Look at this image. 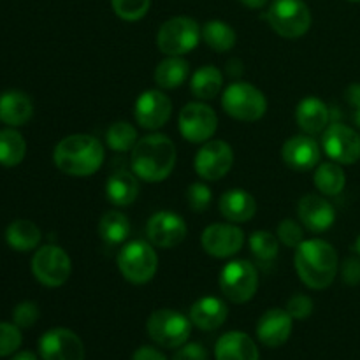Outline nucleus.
<instances>
[{
    "label": "nucleus",
    "mask_w": 360,
    "mask_h": 360,
    "mask_svg": "<svg viewBox=\"0 0 360 360\" xmlns=\"http://www.w3.org/2000/svg\"><path fill=\"white\" fill-rule=\"evenodd\" d=\"M294 266L306 287L323 290L333 285L340 271V259L330 243L323 239H304L295 248Z\"/></svg>",
    "instance_id": "nucleus-1"
},
{
    "label": "nucleus",
    "mask_w": 360,
    "mask_h": 360,
    "mask_svg": "<svg viewBox=\"0 0 360 360\" xmlns=\"http://www.w3.org/2000/svg\"><path fill=\"white\" fill-rule=\"evenodd\" d=\"M176 144L164 134H150L137 141L130 157L132 172L146 183H162L176 165Z\"/></svg>",
    "instance_id": "nucleus-2"
},
{
    "label": "nucleus",
    "mask_w": 360,
    "mask_h": 360,
    "mask_svg": "<svg viewBox=\"0 0 360 360\" xmlns=\"http://www.w3.org/2000/svg\"><path fill=\"white\" fill-rule=\"evenodd\" d=\"M105 158L104 146L90 134H72L60 141L53 151L55 165L69 176H91L102 167Z\"/></svg>",
    "instance_id": "nucleus-3"
},
{
    "label": "nucleus",
    "mask_w": 360,
    "mask_h": 360,
    "mask_svg": "<svg viewBox=\"0 0 360 360\" xmlns=\"http://www.w3.org/2000/svg\"><path fill=\"white\" fill-rule=\"evenodd\" d=\"M116 262L122 276L134 285H144L151 281L158 269V255L153 250V245L143 239L127 243L120 250Z\"/></svg>",
    "instance_id": "nucleus-4"
},
{
    "label": "nucleus",
    "mask_w": 360,
    "mask_h": 360,
    "mask_svg": "<svg viewBox=\"0 0 360 360\" xmlns=\"http://www.w3.org/2000/svg\"><path fill=\"white\" fill-rule=\"evenodd\" d=\"M221 108L231 118L239 122H257L267 111V98L262 91L245 81H236L225 88Z\"/></svg>",
    "instance_id": "nucleus-5"
},
{
    "label": "nucleus",
    "mask_w": 360,
    "mask_h": 360,
    "mask_svg": "<svg viewBox=\"0 0 360 360\" xmlns=\"http://www.w3.org/2000/svg\"><path fill=\"white\" fill-rule=\"evenodd\" d=\"M220 290L236 304H245L255 297L259 290V271L250 260L238 259L225 264L220 271Z\"/></svg>",
    "instance_id": "nucleus-6"
},
{
    "label": "nucleus",
    "mask_w": 360,
    "mask_h": 360,
    "mask_svg": "<svg viewBox=\"0 0 360 360\" xmlns=\"http://www.w3.org/2000/svg\"><path fill=\"white\" fill-rule=\"evenodd\" d=\"M266 20L280 37L299 39L311 27V11L302 0H274Z\"/></svg>",
    "instance_id": "nucleus-7"
},
{
    "label": "nucleus",
    "mask_w": 360,
    "mask_h": 360,
    "mask_svg": "<svg viewBox=\"0 0 360 360\" xmlns=\"http://www.w3.org/2000/svg\"><path fill=\"white\" fill-rule=\"evenodd\" d=\"M202 39L199 23L190 16H174L162 23L157 35L158 49L165 56H183Z\"/></svg>",
    "instance_id": "nucleus-8"
},
{
    "label": "nucleus",
    "mask_w": 360,
    "mask_h": 360,
    "mask_svg": "<svg viewBox=\"0 0 360 360\" xmlns=\"http://www.w3.org/2000/svg\"><path fill=\"white\" fill-rule=\"evenodd\" d=\"M192 320L176 309H157L146 323L148 334L157 345L164 348H179L192 334Z\"/></svg>",
    "instance_id": "nucleus-9"
},
{
    "label": "nucleus",
    "mask_w": 360,
    "mask_h": 360,
    "mask_svg": "<svg viewBox=\"0 0 360 360\" xmlns=\"http://www.w3.org/2000/svg\"><path fill=\"white\" fill-rule=\"evenodd\" d=\"M32 273L46 287H62L72 273V262L65 250L56 245H46L32 259Z\"/></svg>",
    "instance_id": "nucleus-10"
},
{
    "label": "nucleus",
    "mask_w": 360,
    "mask_h": 360,
    "mask_svg": "<svg viewBox=\"0 0 360 360\" xmlns=\"http://www.w3.org/2000/svg\"><path fill=\"white\" fill-rule=\"evenodd\" d=\"M178 129L188 143H207L218 129V116L204 102H188L179 112Z\"/></svg>",
    "instance_id": "nucleus-11"
},
{
    "label": "nucleus",
    "mask_w": 360,
    "mask_h": 360,
    "mask_svg": "<svg viewBox=\"0 0 360 360\" xmlns=\"http://www.w3.org/2000/svg\"><path fill=\"white\" fill-rule=\"evenodd\" d=\"M322 150L333 162L352 165L360 158V136L357 130L340 122H330L322 132Z\"/></svg>",
    "instance_id": "nucleus-12"
},
{
    "label": "nucleus",
    "mask_w": 360,
    "mask_h": 360,
    "mask_svg": "<svg viewBox=\"0 0 360 360\" xmlns=\"http://www.w3.org/2000/svg\"><path fill=\"white\" fill-rule=\"evenodd\" d=\"M234 151L231 144L221 139H210L202 144L193 158V169L206 181H218L231 171Z\"/></svg>",
    "instance_id": "nucleus-13"
},
{
    "label": "nucleus",
    "mask_w": 360,
    "mask_h": 360,
    "mask_svg": "<svg viewBox=\"0 0 360 360\" xmlns=\"http://www.w3.org/2000/svg\"><path fill=\"white\" fill-rule=\"evenodd\" d=\"M200 245L207 255L214 259H229L241 252L245 245V232L238 224H213L204 229Z\"/></svg>",
    "instance_id": "nucleus-14"
},
{
    "label": "nucleus",
    "mask_w": 360,
    "mask_h": 360,
    "mask_svg": "<svg viewBox=\"0 0 360 360\" xmlns=\"http://www.w3.org/2000/svg\"><path fill=\"white\" fill-rule=\"evenodd\" d=\"M39 354L42 360H84V345L70 329L55 327L39 340Z\"/></svg>",
    "instance_id": "nucleus-15"
},
{
    "label": "nucleus",
    "mask_w": 360,
    "mask_h": 360,
    "mask_svg": "<svg viewBox=\"0 0 360 360\" xmlns=\"http://www.w3.org/2000/svg\"><path fill=\"white\" fill-rule=\"evenodd\" d=\"M186 234L188 227L185 220L174 211H158L148 220L146 236L151 245L157 248H176L185 241Z\"/></svg>",
    "instance_id": "nucleus-16"
},
{
    "label": "nucleus",
    "mask_w": 360,
    "mask_h": 360,
    "mask_svg": "<svg viewBox=\"0 0 360 360\" xmlns=\"http://www.w3.org/2000/svg\"><path fill=\"white\" fill-rule=\"evenodd\" d=\"M172 115V102L164 91L146 90L137 97L134 116L139 127L146 130H158L169 122Z\"/></svg>",
    "instance_id": "nucleus-17"
},
{
    "label": "nucleus",
    "mask_w": 360,
    "mask_h": 360,
    "mask_svg": "<svg viewBox=\"0 0 360 360\" xmlns=\"http://www.w3.org/2000/svg\"><path fill=\"white\" fill-rule=\"evenodd\" d=\"M297 214L302 225L315 234L329 231L336 221L334 206L326 199V195L319 193H306L304 197H301L297 204Z\"/></svg>",
    "instance_id": "nucleus-18"
},
{
    "label": "nucleus",
    "mask_w": 360,
    "mask_h": 360,
    "mask_svg": "<svg viewBox=\"0 0 360 360\" xmlns=\"http://www.w3.org/2000/svg\"><path fill=\"white\" fill-rule=\"evenodd\" d=\"M281 157L283 162L290 169L299 172H306L315 169L320 164V157H322V150L320 144L313 139L308 134H301V136H294L283 144L281 148Z\"/></svg>",
    "instance_id": "nucleus-19"
},
{
    "label": "nucleus",
    "mask_w": 360,
    "mask_h": 360,
    "mask_svg": "<svg viewBox=\"0 0 360 360\" xmlns=\"http://www.w3.org/2000/svg\"><path fill=\"white\" fill-rule=\"evenodd\" d=\"M292 316L287 309L273 308L260 316L257 323V338L264 347L278 348L288 341L292 334Z\"/></svg>",
    "instance_id": "nucleus-20"
},
{
    "label": "nucleus",
    "mask_w": 360,
    "mask_h": 360,
    "mask_svg": "<svg viewBox=\"0 0 360 360\" xmlns=\"http://www.w3.org/2000/svg\"><path fill=\"white\" fill-rule=\"evenodd\" d=\"M295 122L299 129L308 136L322 134L330 123V109L322 98L306 97L295 109Z\"/></svg>",
    "instance_id": "nucleus-21"
},
{
    "label": "nucleus",
    "mask_w": 360,
    "mask_h": 360,
    "mask_svg": "<svg viewBox=\"0 0 360 360\" xmlns=\"http://www.w3.org/2000/svg\"><path fill=\"white\" fill-rule=\"evenodd\" d=\"M218 207L224 218L232 224H245L257 213V200L250 192L243 188H231L221 193Z\"/></svg>",
    "instance_id": "nucleus-22"
},
{
    "label": "nucleus",
    "mask_w": 360,
    "mask_h": 360,
    "mask_svg": "<svg viewBox=\"0 0 360 360\" xmlns=\"http://www.w3.org/2000/svg\"><path fill=\"white\" fill-rule=\"evenodd\" d=\"M217 360H259V348L255 341L241 330H231L217 341Z\"/></svg>",
    "instance_id": "nucleus-23"
},
{
    "label": "nucleus",
    "mask_w": 360,
    "mask_h": 360,
    "mask_svg": "<svg viewBox=\"0 0 360 360\" xmlns=\"http://www.w3.org/2000/svg\"><path fill=\"white\" fill-rule=\"evenodd\" d=\"M229 308L221 299L207 295L195 301L190 308V316L193 326L200 330H217L227 320Z\"/></svg>",
    "instance_id": "nucleus-24"
},
{
    "label": "nucleus",
    "mask_w": 360,
    "mask_h": 360,
    "mask_svg": "<svg viewBox=\"0 0 360 360\" xmlns=\"http://www.w3.org/2000/svg\"><path fill=\"white\" fill-rule=\"evenodd\" d=\"M34 116L30 97L20 90L4 91L0 95V122L11 127L27 125Z\"/></svg>",
    "instance_id": "nucleus-25"
},
{
    "label": "nucleus",
    "mask_w": 360,
    "mask_h": 360,
    "mask_svg": "<svg viewBox=\"0 0 360 360\" xmlns=\"http://www.w3.org/2000/svg\"><path fill=\"white\" fill-rule=\"evenodd\" d=\"M134 172L116 171L112 172L105 183V199L116 207H127L130 204L136 202L137 195H139V181Z\"/></svg>",
    "instance_id": "nucleus-26"
},
{
    "label": "nucleus",
    "mask_w": 360,
    "mask_h": 360,
    "mask_svg": "<svg viewBox=\"0 0 360 360\" xmlns=\"http://www.w3.org/2000/svg\"><path fill=\"white\" fill-rule=\"evenodd\" d=\"M190 76V65L183 56H167L155 69V83L164 90L181 86Z\"/></svg>",
    "instance_id": "nucleus-27"
},
{
    "label": "nucleus",
    "mask_w": 360,
    "mask_h": 360,
    "mask_svg": "<svg viewBox=\"0 0 360 360\" xmlns=\"http://www.w3.org/2000/svg\"><path fill=\"white\" fill-rule=\"evenodd\" d=\"M224 86V74L214 65H202L190 77V90L199 101H211Z\"/></svg>",
    "instance_id": "nucleus-28"
},
{
    "label": "nucleus",
    "mask_w": 360,
    "mask_h": 360,
    "mask_svg": "<svg viewBox=\"0 0 360 360\" xmlns=\"http://www.w3.org/2000/svg\"><path fill=\"white\" fill-rule=\"evenodd\" d=\"M315 186L322 195L336 197L340 195L347 185V174L338 162H323L316 165Z\"/></svg>",
    "instance_id": "nucleus-29"
},
{
    "label": "nucleus",
    "mask_w": 360,
    "mask_h": 360,
    "mask_svg": "<svg viewBox=\"0 0 360 360\" xmlns=\"http://www.w3.org/2000/svg\"><path fill=\"white\" fill-rule=\"evenodd\" d=\"M41 229L30 220H14L6 231L7 245L16 252L35 250L41 243Z\"/></svg>",
    "instance_id": "nucleus-30"
},
{
    "label": "nucleus",
    "mask_w": 360,
    "mask_h": 360,
    "mask_svg": "<svg viewBox=\"0 0 360 360\" xmlns=\"http://www.w3.org/2000/svg\"><path fill=\"white\" fill-rule=\"evenodd\" d=\"M98 236L108 246L122 245L130 236V221L125 213L111 210L102 214L98 221Z\"/></svg>",
    "instance_id": "nucleus-31"
},
{
    "label": "nucleus",
    "mask_w": 360,
    "mask_h": 360,
    "mask_svg": "<svg viewBox=\"0 0 360 360\" xmlns=\"http://www.w3.org/2000/svg\"><path fill=\"white\" fill-rule=\"evenodd\" d=\"M200 32H202V41L217 53L231 51L236 42H238V35H236L234 28L221 20L207 21L200 28Z\"/></svg>",
    "instance_id": "nucleus-32"
},
{
    "label": "nucleus",
    "mask_w": 360,
    "mask_h": 360,
    "mask_svg": "<svg viewBox=\"0 0 360 360\" xmlns=\"http://www.w3.org/2000/svg\"><path fill=\"white\" fill-rule=\"evenodd\" d=\"M27 153V143L23 136L14 129L0 130V165L14 167L23 162Z\"/></svg>",
    "instance_id": "nucleus-33"
},
{
    "label": "nucleus",
    "mask_w": 360,
    "mask_h": 360,
    "mask_svg": "<svg viewBox=\"0 0 360 360\" xmlns=\"http://www.w3.org/2000/svg\"><path fill=\"white\" fill-rule=\"evenodd\" d=\"M248 246L257 264L262 267L271 266L280 252V239L267 231H255L248 239Z\"/></svg>",
    "instance_id": "nucleus-34"
},
{
    "label": "nucleus",
    "mask_w": 360,
    "mask_h": 360,
    "mask_svg": "<svg viewBox=\"0 0 360 360\" xmlns=\"http://www.w3.org/2000/svg\"><path fill=\"white\" fill-rule=\"evenodd\" d=\"M137 141H139V137H137L136 127L129 122L112 123L108 129V132H105V144L112 151H118V153L132 151Z\"/></svg>",
    "instance_id": "nucleus-35"
},
{
    "label": "nucleus",
    "mask_w": 360,
    "mask_h": 360,
    "mask_svg": "<svg viewBox=\"0 0 360 360\" xmlns=\"http://www.w3.org/2000/svg\"><path fill=\"white\" fill-rule=\"evenodd\" d=\"M112 11L123 21H139L148 14L151 0H111Z\"/></svg>",
    "instance_id": "nucleus-36"
},
{
    "label": "nucleus",
    "mask_w": 360,
    "mask_h": 360,
    "mask_svg": "<svg viewBox=\"0 0 360 360\" xmlns=\"http://www.w3.org/2000/svg\"><path fill=\"white\" fill-rule=\"evenodd\" d=\"M276 238L283 243L287 248H297L304 241V229L301 224L292 218H285L276 229Z\"/></svg>",
    "instance_id": "nucleus-37"
},
{
    "label": "nucleus",
    "mask_w": 360,
    "mask_h": 360,
    "mask_svg": "<svg viewBox=\"0 0 360 360\" xmlns=\"http://www.w3.org/2000/svg\"><path fill=\"white\" fill-rule=\"evenodd\" d=\"M213 199V192L204 183H192L186 190V202L193 213H204Z\"/></svg>",
    "instance_id": "nucleus-38"
},
{
    "label": "nucleus",
    "mask_w": 360,
    "mask_h": 360,
    "mask_svg": "<svg viewBox=\"0 0 360 360\" xmlns=\"http://www.w3.org/2000/svg\"><path fill=\"white\" fill-rule=\"evenodd\" d=\"M21 333L16 323L0 322V357L13 355L21 347Z\"/></svg>",
    "instance_id": "nucleus-39"
},
{
    "label": "nucleus",
    "mask_w": 360,
    "mask_h": 360,
    "mask_svg": "<svg viewBox=\"0 0 360 360\" xmlns=\"http://www.w3.org/2000/svg\"><path fill=\"white\" fill-rule=\"evenodd\" d=\"M13 320L20 329H28V327L34 326L39 320V308L35 302L25 301L14 308L13 311Z\"/></svg>",
    "instance_id": "nucleus-40"
},
{
    "label": "nucleus",
    "mask_w": 360,
    "mask_h": 360,
    "mask_svg": "<svg viewBox=\"0 0 360 360\" xmlns=\"http://www.w3.org/2000/svg\"><path fill=\"white\" fill-rule=\"evenodd\" d=\"M287 311L294 320H306L313 313L311 297H308L304 294L292 295L287 302Z\"/></svg>",
    "instance_id": "nucleus-41"
},
{
    "label": "nucleus",
    "mask_w": 360,
    "mask_h": 360,
    "mask_svg": "<svg viewBox=\"0 0 360 360\" xmlns=\"http://www.w3.org/2000/svg\"><path fill=\"white\" fill-rule=\"evenodd\" d=\"M341 278L347 285L355 287L360 285V257H348L340 267Z\"/></svg>",
    "instance_id": "nucleus-42"
},
{
    "label": "nucleus",
    "mask_w": 360,
    "mask_h": 360,
    "mask_svg": "<svg viewBox=\"0 0 360 360\" xmlns=\"http://www.w3.org/2000/svg\"><path fill=\"white\" fill-rule=\"evenodd\" d=\"M172 360H207V352L200 343H185Z\"/></svg>",
    "instance_id": "nucleus-43"
},
{
    "label": "nucleus",
    "mask_w": 360,
    "mask_h": 360,
    "mask_svg": "<svg viewBox=\"0 0 360 360\" xmlns=\"http://www.w3.org/2000/svg\"><path fill=\"white\" fill-rule=\"evenodd\" d=\"M132 360H167L162 352H158L153 347H141L139 350H136Z\"/></svg>",
    "instance_id": "nucleus-44"
},
{
    "label": "nucleus",
    "mask_w": 360,
    "mask_h": 360,
    "mask_svg": "<svg viewBox=\"0 0 360 360\" xmlns=\"http://www.w3.org/2000/svg\"><path fill=\"white\" fill-rule=\"evenodd\" d=\"M345 98H347V102L352 105V108L359 105L360 104V83L350 84V86L347 88V91H345Z\"/></svg>",
    "instance_id": "nucleus-45"
},
{
    "label": "nucleus",
    "mask_w": 360,
    "mask_h": 360,
    "mask_svg": "<svg viewBox=\"0 0 360 360\" xmlns=\"http://www.w3.org/2000/svg\"><path fill=\"white\" fill-rule=\"evenodd\" d=\"M239 2L248 9H262V7H266L267 0H239Z\"/></svg>",
    "instance_id": "nucleus-46"
},
{
    "label": "nucleus",
    "mask_w": 360,
    "mask_h": 360,
    "mask_svg": "<svg viewBox=\"0 0 360 360\" xmlns=\"http://www.w3.org/2000/svg\"><path fill=\"white\" fill-rule=\"evenodd\" d=\"M11 360H37V357L32 352H20V354L14 355Z\"/></svg>",
    "instance_id": "nucleus-47"
},
{
    "label": "nucleus",
    "mask_w": 360,
    "mask_h": 360,
    "mask_svg": "<svg viewBox=\"0 0 360 360\" xmlns=\"http://www.w3.org/2000/svg\"><path fill=\"white\" fill-rule=\"evenodd\" d=\"M354 122H355V125L360 129V104L354 108Z\"/></svg>",
    "instance_id": "nucleus-48"
},
{
    "label": "nucleus",
    "mask_w": 360,
    "mask_h": 360,
    "mask_svg": "<svg viewBox=\"0 0 360 360\" xmlns=\"http://www.w3.org/2000/svg\"><path fill=\"white\" fill-rule=\"evenodd\" d=\"M355 252H357V255L360 257V234H359L357 241H355Z\"/></svg>",
    "instance_id": "nucleus-49"
},
{
    "label": "nucleus",
    "mask_w": 360,
    "mask_h": 360,
    "mask_svg": "<svg viewBox=\"0 0 360 360\" xmlns=\"http://www.w3.org/2000/svg\"><path fill=\"white\" fill-rule=\"evenodd\" d=\"M350 2H360V0H350Z\"/></svg>",
    "instance_id": "nucleus-50"
}]
</instances>
